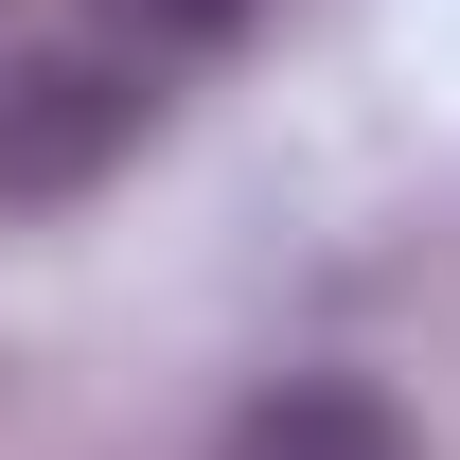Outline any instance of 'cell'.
Here are the masks:
<instances>
[{
  "label": "cell",
  "instance_id": "obj_2",
  "mask_svg": "<svg viewBox=\"0 0 460 460\" xmlns=\"http://www.w3.org/2000/svg\"><path fill=\"white\" fill-rule=\"evenodd\" d=\"M213 460H425V425H407L372 372H284V390L230 407V443H213Z\"/></svg>",
  "mask_w": 460,
  "mask_h": 460
},
{
  "label": "cell",
  "instance_id": "obj_1",
  "mask_svg": "<svg viewBox=\"0 0 460 460\" xmlns=\"http://www.w3.org/2000/svg\"><path fill=\"white\" fill-rule=\"evenodd\" d=\"M142 124H160V54H142V36H89V54L0 71V195H89Z\"/></svg>",
  "mask_w": 460,
  "mask_h": 460
},
{
  "label": "cell",
  "instance_id": "obj_3",
  "mask_svg": "<svg viewBox=\"0 0 460 460\" xmlns=\"http://www.w3.org/2000/svg\"><path fill=\"white\" fill-rule=\"evenodd\" d=\"M124 18H142V54H230L266 0H124Z\"/></svg>",
  "mask_w": 460,
  "mask_h": 460
}]
</instances>
